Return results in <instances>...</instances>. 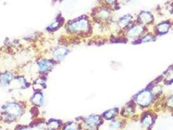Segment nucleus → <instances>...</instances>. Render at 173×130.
Returning <instances> with one entry per match:
<instances>
[{"instance_id":"obj_2","label":"nucleus","mask_w":173,"mask_h":130,"mask_svg":"<svg viewBox=\"0 0 173 130\" xmlns=\"http://www.w3.org/2000/svg\"><path fill=\"white\" fill-rule=\"evenodd\" d=\"M145 29L141 24H135L132 25L126 31V37L130 40H137L142 36L145 33Z\"/></svg>"},{"instance_id":"obj_17","label":"nucleus","mask_w":173,"mask_h":130,"mask_svg":"<svg viewBox=\"0 0 173 130\" xmlns=\"http://www.w3.org/2000/svg\"><path fill=\"white\" fill-rule=\"evenodd\" d=\"M32 101L34 104L37 105H41L43 103V95L41 93H36V94L33 96L32 99Z\"/></svg>"},{"instance_id":"obj_23","label":"nucleus","mask_w":173,"mask_h":130,"mask_svg":"<svg viewBox=\"0 0 173 130\" xmlns=\"http://www.w3.org/2000/svg\"><path fill=\"white\" fill-rule=\"evenodd\" d=\"M167 105L168 107L173 109V95L170 96L167 100Z\"/></svg>"},{"instance_id":"obj_24","label":"nucleus","mask_w":173,"mask_h":130,"mask_svg":"<svg viewBox=\"0 0 173 130\" xmlns=\"http://www.w3.org/2000/svg\"><path fill=\"white\" fill-rule=\"evenodd\" d=\"M59 25V22H58V21H56V22L52 23L51 25L49 26V27L53 28V29H56L57 27H58Z\"/></svg>"},{"instance_id":"obj_14","label":"nucleus","mask_w":173,"mask_h":130,"mask_svg":"<svg viewBox=\"0 0 173 130\" xmlns=\"http://www.w3.org/2000/svg\"><path fill=\"white\" fill-rule=\"evenodd\" d=\"M12 79V75L10 73H5L0 75V83L3 85H7Z\"/></svg>"},{"instance_id":"obj_25","label":"nucleus","mask_w":173,"mask_h":130,"mask_svg":"<svg viewBox=\"0 0 173 130\" xmlns=\"http://www.w3.org/2000/svg\"><path fill=\"white\" fill-rule=\"evenodd\" d=\"M106 1L107 4L111 5V4H113L116 1V0H106Z\"/></svg>"},{"instance_id":"obj_16","label":"nucleus","mask_w":173,"mask_h":130,"mask_svg":"<svg viewBox=\"0 0 173 130\" xmlns=\"http://www.w3.org/2000/svg\"><path fill=\"white\" fill-rule=\"evenodd\" d=\"M162 90H162V87L159 85H155L153 87H152L150 89L154 98L158 97V96L160 95L162 92Z\"/></svg>"},{"instance_id":"obj_4","label":"nucleus","mask_w":173,"mask_h":130,"mask_svg":"<svg viewBox=\"0 0 173 130\" xmlns=\"http://www.w3.org/2000/svg\"><path fill=\"white\" fill-rule=\"evenodd\" d=\"M100 117L95 114L89 116L85 121V127L88 130H95L100 122Z\"/></svg>"},{"instance_id":"obj_12","label":"nucleus","mask_w":173,"mask_h":130,"mask_svg":"<svg viewBox=\"0 0 173 130\" xmlns=\"http://www.w3.org/2000/svg\"><path fill=\"white\" fill-rule=\"evenodd\" d=\"M97 18L102 21H106L109 20L110 17V12L107 9H101L97 13Z\"/></svg>"},{"instance_id":"obj_11","label":"nucleus","mask_w":173,"mask_h":130,"mask_svg":"<svg viewBox=\"0 0 173 130\" xmlns=\"http://www.w3.org/2000/svg\"><path fill=\"white\" fill-rule=\"evenodd\" d=\"M134 113V107L132 104H128L122 109V114L125 117L132 116Z\"/></svg>"},{"instance_id":"obj_3","label":"nucleus","mask_w":173,"mask_h":130,"mask_svg":"<svg viewBox=\"0 0 173 130\" xmlns=\"http://www.w3.org/2000/svg\"><path fill=\"white\" fill-rule=\"evenodd\" d=\"M69 29L72 32L82 33L86 32L89 30V22L86 19H80L72 22L69 25Z\"/></svg>"},{"instance_id":"obj_10","label":"nucleus","mask_w":173,"mask_h":130,"mask_svg":"<svg viewBox=\"0 0 173 130\" xmlns=\"http://www.w3.org/2000/svg\"><path fill=\"white\" fill-rule=\"evenodd\" d=\"M68 51L65 48H59L54 52V55L56 58L58 59H62L67 55Z\"/></svg>"},{"instance_id":"obj_15","label":"nucleus","mask_w":173,"mask_h":130,"mask_svg":"<svg viewBox=\"0 0 173 130\" xmlns=\"http://www.w3.org/2000/svg\"><path fill=\"white\" fill-rule=\"evenodd\" d=\"M118 113H119V110L117 108H112L111 109H109L108 111H107L104 114V118L107 120H110L116 116Z\"/></svg>"},{"instance_id":"obj_19","label":"nucleus","mask_w":173,"mask_h":130,"mask_svg":"<svg viewBox=\"0 0 173 130\" xmlns=\"http://www.w3.org/2000/svg\"><path fill=\"white\" fill-rule=\"evenodd\" d=\"M121 126H122V122L117 120L112 122L110 124L109 127L110 130H117L118 129L120 128Z\"/></svg>"},{"instance_id":"obj_5","label":"nucleus","mask_w":173,"mask_h":130,"mask_svg":"<svg viewBox=\"0 0 173 130\" xmlns=\"http://www.w3.org/2000/svg\"><path fill=\"white\" fill-rule=\"evenodd\" d=\"M5 111L10 116L15 117L20 115L21 113L20 107L16 103H9L5 107Z\"/></svg>"},{"instance_id":"obj_1","label":"nucleus","mask_w":173,"mask_h":130,"mask_svg":"<svg viewBox=\"0 0 173 130\" xmlns=\"http://www.w3.org/2000/svg\"><path fill=\"white\" fill-rule=\"evenodd\" d=\"M154 96L150 90L145 89L139 92L135 97V102L142 107H146L152 102Z\"/></svg>"},{"instance_id":"obj_7","label":"nucleus","mask_w":173,"mask_h":130,"mask_svg":"<svg viewBox=\"0 0 173 130\" xmlns=\"http://www.w3.org/2000/svg\"><path fill=\"white\" fill-rule=\"evenodd\" d=\"M170 27H171V24L169 22H163L157 25L156 29L157 33H158L159 35H165L168 33Z\"/></svg>"},{"instance_id":"obj_18","label":"nucleus","mask_w":173,"mask_h":130,"mask_svg":"<svg viewBox=\"0 0 173 130\" xmlns=\"http://www.w3.org/2000/svg\"><path fill=\"white\" fill-rule=\"evenodd\" d=\"M140 39L141 42H148L154 40L155 39V36L152 33H146L141 36Z\"/></svg>"},{"instance_id":"obj_8","label":"nucleus","mask_w":173,"mask_h":130,"mask_svg":"<svg viewBox=\"0 0 173 130\" xmlns=\"http://www.w3.org/2000/svg\"><path fill=\"white\" fill-rule=\"evenodd\" d=\"M132 16L130 15H126L124 17L120 18L119 20V22H118V25L119 27L122 29H124L126 28L128 25H130V23L132 22Z\"/></svg>"},{"instance_id":"obj_6","label":"nucleus","mask_w":173,"mask_h":130,"mask_svg":"<svg viewBox=\"0 0 173 130\" xmlns=\"http://www.w3.org/2000/svg\"><path fill=\"white\" fill-rule=\"evenodd\" d=\"M140 24L141 25H148L152 23L153 20V16L150 12H141L139 16Z\"/></svg>"},{"instance_id":"obj_21","label":"nucleus","mask_w":173,"mask_h":130,"mask_svg":"<svg viewBox=\"0 0 173 130\" xmlns=\"http://www.w3.org/2000/svg\"><path fill=\"white\" fill-rule=\"evenodd\" d=\"M78 128L76 124L75 123H70L67 124L65 127V130H76Z\"/></svg>"},{"instance_id":"obj_9","label":"nucleus","mask_w":173,"mask_h":130,"mask_svg":"<svg viewBox=\"0 0 173 130\" xmlns=\"http://www.w3.org/2000/svg\"><path fill=\"white\" fill-rule=\"evenodd\" d=\"M153 117L150 114L146 113L143 116L141 120V124L145 128H149L153 124Z\"/></svg>"},{"instance_id":"obj_22","label":"nucleus","mask_w":173,"mask_h":130,"mask_svg":"<svg viewBox=\"0 0 173 130\" xmlns=\"http://www.w3.org/2000/svg\"><path fill=\"white\" fill-rule=\"evenodd\" d=\"M59 126V123L56 120H53L49 122V127H50L52 129H57Z\"/></svg>"},{"instance_id":"obj_20","label":"nucleus","mask_w":173,"mask_h":130,"mask_svg":"<svg viewBox=\"0 0 173 130\" xmlns=\"http://www.w3.org/2000/svg\"><path fill=\"white\" fill-rule=\"evenodd\" d=\"M166 81H173V68L168 70L166 73Z\"/></svg>"},{"instance_id":"obj_13","label":"nucleus","mask_w":173,"mask_h":130,"mask_svg":"<svg viewBox=\"0 0 173 130\" xmlns=\"http://www.w3.org/2000/svg\"><path fill=\"white\" fill-rule=\"evenodd\" d=\"M51 64V62L49 61H41L38 63V68L41 72H46L50 68Z\"/></svg>"}]
</instances>
